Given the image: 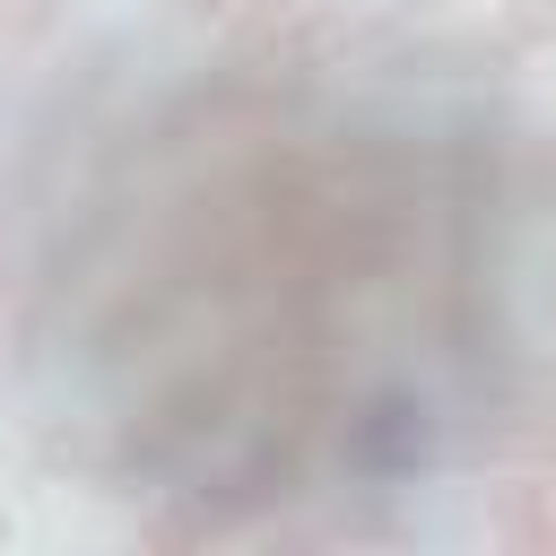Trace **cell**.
Wrapping results in <instances>:
<instances>
[{
	"label": "cell",
	"instance_id": "3",
	"mask_svg": "<svg viewBox=\"0 0 556 556\" xmlns=\"http://www.w3.org/2000/svg\"><path fill=\"white\" fill-rule=\"evenodd\" d=\"M556 35V0H504L495 9V52L513 61V52H539Z\"/></svg>",
	"mask_w": 556,
	"mask_h": 556
},
{
	"label": "cell",
	"instance_id": "5",
	"mask_svg": "<svg viewBox=\"0 0 556 556\" xmlns=\"http://www.w3.org/2000/svg\"><path fill=\"white\" fill-rule=\"evenodd\" d=\"M9 539H17V513H9V504H0V547H9Z\"/></svg>",
	"mask_w": 556,
	"mask_h": 556
},
{
	"label": "cell",
	"instance_id": "4",
	"mask_svg": "<svg viewBox=\"0 0 556 556\" xmlns=\"http://www.w3.org/2000/svg\"><path fill=\"white\" fill-rule=\"evenodd\" d=\"M243 0H174V17H191V26H217V17H235Z\"/></svg>",
	"mask_w": 556,
	"mask_h": 556
},
{
	"label": "cell",
	"instance_id": "2",
	"mask_svg": "<svg viewBox=\"0 0 556 556\" xmlns=\"http://www.w3.org/2000/svg\"><path fill=\"white\" fill-rule=\"evenodd\" d=\"M35 469H43V478H96V486H104V443H96L87 426H43Z\"/></svg>",
	"mask_w": 556,
	"mask_h": 556
},
{
	"label": "cell",
	"instance_id": "1",
	"mask_svg": "<svg viewBox=\"0 0 556 556\" xmlns=\"http://www.w3.org/2000/svg\"><path fill=\"white\" fill-rule=\"evenodd\" d=\"M321 434H330V460L365 495H391L400 478H426L434 469V408L408 382H374L365 400H339V417Z\"/></svg>",
	"mask_w": 556,
	"mask_h": 556
}]
</instances>
